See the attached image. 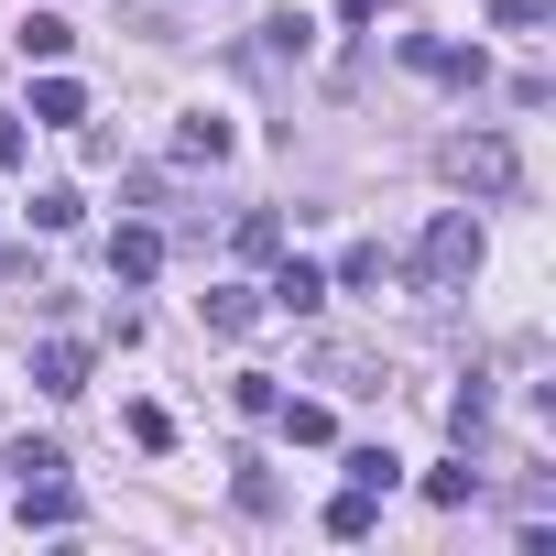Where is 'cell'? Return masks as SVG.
I'll list each match as a JSON object with an SVG mask.
<instances>
[{
	"instance_id": "4",
	"label": "cell",
	"mask_w": 556,
	"mask_h": 556,
	"mask_svg": "<svg viewBox=\"0 0 556 556\" xmlns=\"http://www.w3.org/2000/svg\"><path fill=\"white\" fill-rule=\"evenodd\" d=\"M153 273H164V229H142V218H131V229L110 240V285H153Z\"/></svg>"
},
{
	"instance_id": "8",
	"label": "cell",
	"mask_w": 556,
	"mask_h": 556,
	"mask_svg": "<svg viewBox=\"0 0 556 556\" xmlns=\"http://www.w3.org/2000/svg\"><path fill=\"white\" fill-rule=\"evenodd\" d=\"M371 523H382V491H361V480H350V491L328 502V534H339V545H361Z\"/></svg>"
},
{
	"instance_id": "1",
	"label": "cell",
	"mask_w": 556,
	"mask_h": 556,
	"mask_svg": "<svg viewBox=\"0 0 556 556\" xmlns=\"http://www.w3.org/2000/svg\"><path fill=\"white\" fill-rule=\"evenodd\" d=\"M469 273H480V218H469V207H437L426 240H415V285H426V295H458Z\"/></svg>"
},
{
	"instance_id": "21",
	"label": "cell",
	"mask_w": 556,
	"mask_h": 556,
	"mask_svg": "<svg viewBox=\"0 0 556 556\" xmlns=\"http://www.w3.org/2000/svg\"><path fill=\"white\" fill-rule=\"evenodd\" d=\"M491 23L502 34H534V23H556V0H491Z\"/></svg>"
},
{
	"instance_id": "15",
	"label": "cell",
	"mask_w": 556,
	"mask_h": 556,
	"mask_svg": "<svg viewBox=\"0 0 556 556\" xmlns=\"http://www.w3.org/2000/svg\"><path fill=\"white\" fill-rule=\"evenodd\" d=\"M339 285H350V295H382V240H350V251H339Z\"/></svg>"
},
{
	"instance_id": "14",
	"label": "cell",
	"mask_w": 556,
	"mask_h": 556,
	"mask_svg": "<svg viewBox=\"0 0 556 556\" xmlns=\"http://www.w3.org/2000/svg\"><path fill=\"white\" fill-rule=\"evenodd\" d=\"M426 502H437V513H469V502H480V469H469V458H458V469H426Z\"/></svg>"
},
{
	"instance_id": "2",
	"label": "cell",
	"mask_w": 556,
	"mask_h": 556,
	"mask_svg": "<svg viewBox=\"0 0 556 556\" xmlns=\"http://www.w3.org/2000/svg\"><path fill=\"white\" fill-rule=\"evenodd\" d=\"M437 164H447V186H469V197H513V186H523V153H513L502 131H447Z\"/></svg>"
},
{
	"instance_id": "18",
	"label": "cell",
	"mask_w": 556,
	"mask_h": 556,
	"mask_svg": "<svg viewBox=\"0 0 556 556\" xmlns=\"http://www.w3.org/2000/svg\"><path fill=\"white\" fill-rule=\"evenodd\" d=\"M350 480H361V491H393L404 458H393V447H350Z\"/></svg>"
},
{
	"instance_id": "9",
	"label": "cell",
	"mask_w": 556,
	"mask_h": 556,
	"mask_svg": "<svg viewBox=\"0 0 556 556\" xmlns=\"http://www.w3.org/2000/svg\"><path fill=\"white\" fill-rule=\"evenodd\" d=\"M66 45H77V23H55V12H23V55H34V66H66Z\"/></svg>"
},
{
	"instance_id": "6",
	"label": "cell",
	"mask_w": 556,
	"mask_h": 556,
	"mask_svg": "<svg viewBox=\"0 0 556 556\" xmlns=\"http://www.w3.org/2000/svg\"><path fill=\"white\" fill-rule=\"evenodd\" d=\"M34 382H45V393H88V350H77V339H45V350H34Z\"/></svg>"
},
{
	"instance_id": "17",
	"label": "cell",
	"mask_w": 556,
	"mask_h": 556,
	"mask_svg": "<svg viewBox=\"0 0 556 556\" xmlns=\"http://www.w3.org/2000/svg\"><path fill=\"white\" fill-rule=\"evenodd\" d=\"M317 371H328V382H339V393H382V382H371V361H361V350H317Z\"/></svg>"
},
{
	"instance_id": "23",
	"label": "cell",
	"mask_w": 556,
	"mask_h": 556,
	"mask_svg": "<svg viewBox=\"0 0 556 556\" xmlns=\"http://www.w3.org/2000/svg\"><path fill=\"white\" fill-rule=\"evenodd\" d=\"M0 164H23V121L12 110H0Z\"/></svg>"
},
{
	"instance_id": "10",
	"label": "cell",
	"mask_w": 556,
	"mask_h": 556,
	"mask_svg": "<svg viewBox=\"0 0 556 556\" xmlns=\"http://www.w3.org/2000/svg\"><path fill=\"white\" fill-rule=\"evenodd\" d=\"M229 240H240V262H273V251H285V218H273V207H240Z\"/></svg>"
},
{
	"instance_id": "12",
	"label": "cell",
	"mask_w": 556,
	"mask_h": 556,
	"mask_svg": "<svg viewBox=\"0 0 556 556\" xmlns=\"http://www.w3.org/2000/svg\"><path fill=\"white\" fill-rule=\"evenodd\" d=\"M34 121H55V131L88 121V88H77V77H45V88H34Z\"/></svg>"
},
{
	"instance_id": "16",
	"label": "cell",
	"mask_w": 556,
	"mask_h": 556,
	"mask_svg": "<svg viewBox=\"0 0 556 556\" xmlns=\"http://www.w3.org/2000/svg\"><path fill=\"white\" fill-rule=\"evenodd\" d=\"M77 218H88L77 186H45V197H34V229H77Z\"/></svg>"
},
{
	"instance_id": "19",
	"label": "cell",
	"mask_w": 556,
	"mask_h": 556,
	"mask_svg": "<svg viewBox=\"0 0 556 556\" xmlns=\"http://www.w3.org/2000/svg\"><path fill=\"white\" fill-rule=\"evenodd\" d=\"M480 426H491V393H480V382H469V393H458V404H447V437H458V447H469V437H480Z\"/></svg>"
},
{
	"instance_id": "11",
	"label": "cell",
	"mask_w": 556,
	"mask_h": 556,
	"mask_svg": "<svg viewBox=\"0 0 556 556\" xmlns=\"http://www.w3.org/2000/svg\"><path fill=\"white\" fill-rule=\"evenodd\" d=\"M273 426H285L295 447H328V437H339V415H328V404H273Z\"/></svg>"
},
{
	"instance_id": "22",
	"label": "cell",
	"mask_w": 556,
	"mask_h": 556,
	"mask_svg": "<svg viewBox=\"0 0 556 556\" xmlns=\"http://www.w3.org/2000/svg\"><path fill=\"white\" fill-rule=\"evenodd\" d=\"M382 12H404V0H339V23H382Z\"/></svg>"
},
{
	"instance_id": "20",
	"label": "cell",
	"mask_w": 556,
	"mask_h": 556,
	"mask_svg": "<svg viewBox=\"0 0 556 556\" xmlns=\"http://www.w3.org/2000/svg\"><path fill=\"white\" fill-rule=\"evenodd\" d=\"M12 480H66V447H34V437H23V447H12Z\"/></svg>"
},
{
	"instance_id": "5",
	"label": "cell",
	"mask_w": 556,
	"mask_h": 556,
	"mask_svg": "<svg viewBox=\"0 0 556 556\" xmlns=\"http://www.w3.org/2000/svg\"><path fill=\"white\" fill-rule=\"evenodd\" d=\"M197 317H207L218 339H240V328H262V295H251V285H207V295H197Z\"/></svg>"
},
{
	"instance_id": "3",
	"label": "cell",
	"mask_w": 556,
	"mask_h": 556,
	"mask_svg": "<svg viewBox=\"0 0 556 556\" xmlns=\"http://www.w3.org/2000/svg\"><path fill=\"white\" fill-rule=\"evenodd\" d=\"M262 295L285 306V317H317V306H328V273H317V262H295V251H273V285H262Z\"/></svg>"
},
{
	"instance_id": "13",
	"label": "cell",
	"mask_w": 556,
	"mask_h": 556,
	"mask_svg": "<svg viewBox=\"0 0 556 556\" xmlns=\"http://www.w3.org/2000/svg\"><path fill=\"white\" fill-rule=\"evenodd\" d=\"M175 153H186V164H218V153H229V121H207V110L175 121Z\"/></svg>"
},
{
	"instance_id": "7",
	"label": "cell",
	"mask_w": 556,
	"mask_h": 556,
	"mask_svg": "<svg viewBox=\"0 0 556 556\" xmlns=\"http://www.w3.org/2000/svg\"><path fill=\"white\" fill-rule=\"evenodd\" d=\"M34 523L66 534V523H77V491H66V480H23V534H34Z\"/></svg>"
}]
</instances>
